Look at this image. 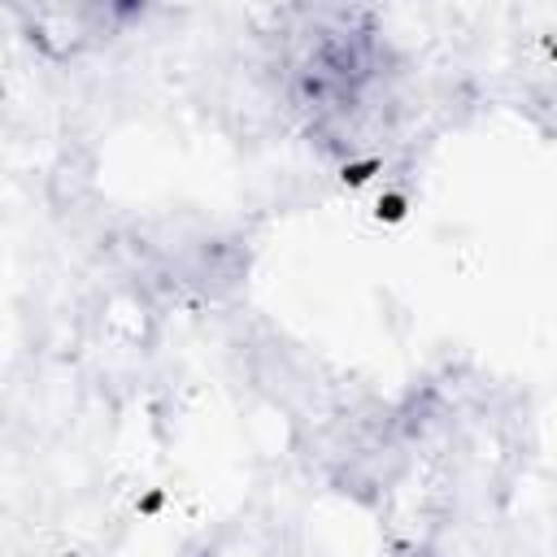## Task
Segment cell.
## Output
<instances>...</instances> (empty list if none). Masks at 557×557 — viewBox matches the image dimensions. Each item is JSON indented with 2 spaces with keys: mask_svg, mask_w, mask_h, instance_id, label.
<instances>
[{
  "mask_svg": "<svg viewBox=\"0 0 557 557\" xmlns=\"http://www.w3.org/2000/svg\"><path fill=\"white\" fill-rule=\"evenodd\" d=\"M413 557H431V553H413Z\"/></svg>",
  "mask_w": 557,
  "mask_h": 557,
  "instance_id": "cell-1",
  "label": "cell"
}]
</instances>
